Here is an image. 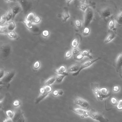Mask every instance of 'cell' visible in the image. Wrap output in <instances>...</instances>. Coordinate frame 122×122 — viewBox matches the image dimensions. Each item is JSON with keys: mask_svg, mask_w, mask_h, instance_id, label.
Returning a JSON list of instances; mask_svg holds the SVG:
<instances>
[{"mask_svg": "<svg viewBox=\"0 0 122 122\" xmlns=\"http://www.w3.org/2000/svg\"><path fill=\"white\" fill-rule=\"evenodd\" d=\"M53 95L55 96H56L58 95V90H54L53 92Z\"/></svg>", "mask_w": 122, "mask_h": 122, "instance_id": "cell-50", "label": "cell"}, {"mask_svg": "<svg viewBox=\"0 0 122 122\" xmlns=\"http://www.w3.org/2000/svg\"><path fill=\"white\" fill-rule=\"evenodd\" d=\"M11 52V48L10 46L5 45L0 48L1 56L3 59L8 58Z\"/></svg>", "mask_w": 122, "mask_h": 122, "instance_id": "cell-6", "label": "cell"}, {"mask_svg": "<svg viewBox=\"0 0 122 122\" xmlns=\"http://www.w3.org/2000/svg\"><path fill=\"white\" fill-rule=\"evenodd\" d=\"M75 24L76 26L78 28H80L81 25V22L79 20H76L75 22Z\"/></svg>", "mask_w": 122, "mask_h": 122, "instance_id": "cell-41", "label": "cell"}, {"mask_svg": "<svg viewBox=\"0 0 122 122\" xmlns=\"http://www.w3.org/2000/svg\"><path fill=\"white\" fill-rule=\"evenodd\" d=\"M7 25L9 31H13L15 28V24L13 21L11 20L8 22Z\"/></svg>", "mask_w": 122, "mask_h": 122, "instance_id": "cell-20", "label": "cell"}, {"mask_svg": "<svg viewBox=\"0 0 122 122\" xmlns=\"http://www.w3.org/2000/svg\"><path fill=\"white\" fill-rule=\"evenodd\" d=\"M6 22H7L11 21L13 18V14L11 9H10L7 12L6 14Z\"/></svg>", "mask_w": 122, "mask_h": 122, "instance_id": "cell-23", "label": "cell"}, {"mask_svg": "<svg viewBox=\"0 0 122 122\" xmlns=\"http://www.w3.org/2000/svg\"><path fill=\"white\" fill-rule=\"evenodd\" d=\"M74 101L76 104L83 107H87L89 105V103L87 101L78 97H75Z\"/></svg>", "mask_w": 122, "mask_h": 122, "instance_id": "cell-12", "label": "cell"}, {"mask_svg": "<svg viewBox=\"0 0 122 122\" xmlns=\"http://www.w3.org/2000/svg\"><path fill=\"white\" fill-rule=\"evenodd\" d=\"M58 95H62L64 93L63 91L62 90H58Z\"/></svg>", "mask_w": 122, "mask_h": 122, "instance_id": "cell-51", "label": "cell"}, {"mask_svg": "<svg viewBox=\"0 0 122 122\" xmlns=\"http://www.w3.org/2000/svg\"><path fill=\"white\" fill-rule=\"evenodd\" d=\"M98 10V12L101 16L104 19L110 16L115 13L116 10V6L112 1H106Z\"/></svg>", "mask_w": 122, "mask_h": 122, "instance_id": "cell-1", "label": "cell"}, {"mask_svg": "<svg viewBox=\"0 0 122 122\" xmlns=\"http://www.w3.org/2000/svg\"><path fill=\"white\" fill-rule=\"evenodd\" d=\"M40 66V62L39 61H37L34 63L33 65V67L34 69H37Z\"/></svg>", "mask_w": 122, "mask_h": 122, "instance_id": "cell-40", "label": "cell"}, {"mask_svg": "<svg viewBox=\"0 0 122 122\" xmlns=\"http://www.w3.org/2000/svg\"><path fill=\"white\" fill-rule=\"evenodd\" d=\"M42 34L43 36H47L49 35V32L48 30H45L43 31Z\"/></svg>", "mask_w": 122, "mask_h": 122, "instance_id": "cell-47", "label": "cell"}, {"mask_svg": "<svg viewBox=\"0 0 122 122\" xmlns=\"http://www.w3.org/2000/svg\"><path fill=\"white\" fill-rule=\"evenodd\" d=\"M0 31L1 33L7 34L9 32L8 29L7 25H0Z\"/></svg>", "mask_w": 122, "mask_h": 122, "instance_id": "cell-24", "label": "cell"}, {"mask_svg": "<svg viewBox=\"0 0 122 122\" xmlns=\"http://www.w3.org/2000/svg\"><path fill=\"white\" fill-rule=\"evenodd\" d=\"M15 74V72L14 71L8 72L5 74L4 76L0 79V83L4 84L9 83L13 79Z\"/></svg>", "mask_w": 122, "mask_h": 122, "instance_id": "cell-8", "label": "cell"}, {"mask_svg": "<svg viewBox=\"0 0 122 122\" xmlns=\"http://www.w3.org/2000/svg\"><path fill=\"white\" fill-rule=\"evenodd\" d=\"M91 86L94 94L97 99L99 101L102 100L104 98L108 97L110 95V94H108L106 95L103 94L100 91L99 84L98 83H91Z\"/></svg>", "mask_w": 122, "mask_h": 122, "instance_id": "cell-3", "label": "cell"}, {"mask_svg": "<svg viewBox=\"0 0 122 122\" xmlns=\"http://www.w3.org/2000/svg\"><path fill=\"white\" fill-rule=\"evenodd\" d=\"M6 22V15L4 14L2 15L0 17V24H3Z\"/></svg>", "mask_w": 122, "mask_h": 122, "instance_id": "cell-35", "label": "cell"}, {"mask_svg": "<svg viewBox=\"0 0 122 122\" xmlns=\"http://www.w3.org/2000/svg\"><path fill=\"white\" fill-rule=\"evenodd\" d=\"M3 122H13L12 119L8 117L4 119Z\"/></svg>", "mask_w": 122, "mask_h": 122, "instance_id": "cell-49", "label": "cell"}, {"mask_svg": "<svg viewBox=\"0 0 122 122\" xmlns=\"http://www.w3.org/2000/svg\"><path fill=\"white\" fill-rule=\"evenodd\" d=\"M111 102L112 103L113 105H116L117 103V100L114 97H112L111 99Z\"/></svg>", "mask_w": 122, "mask_h": 122, "instance_id": "cell-43", "label": "cell"}, {"mask_svg": "<svg viewBox=\"0 0 122 122\" xmlns=\"http://www.w3.org/2000/svg\"><path fill=\"white\" fill-rule=\"evenodd\" d=\"M56 80V76H52L46 80L44 82L45 86H50L53 84Z\"/></svg>", "mask_w": 122, "mask_h": 122, "instance_id": "cell-21", "label": "cell"}, {"mask_svg": "<svg viewBox=\"0 0 122 122\" xmlns=\"http://www.w3.org/2000/svg\"><path fill=\"white\" fill-rule=\"evenodd\" d=\"M108 25L109 28L111 30H115L116 29L115 28V23L113 17H112L109 21Z\"/></svg>", "mask_w": 122, "mask_h": 122, "instance_id": "cell-22", "label": "cell"}, {"mask_svg": "<svg viewBox=\"0 0 122 122\" xmlns=\"http://www.w3.org/2000/svg\"><path fill=\"white\" fill-rule=\"evenodd\" d=\"M13 122H26V120L23 112L20 110H17L12 119Z\"/></svg>", "mask_w": 122, "mask_h": 122, "instance_id": "cell-7", "label": "cell"}, {"mask_svg": "<svg viewBox=\"0 0 122 122\" xmlns=\"http://www.w3.org/2000/svg\"><path fill=\"white\" fill-rule=\"evenodd\" d=\"M94 17L92 9L89 6L85 11L84 17V27H87L92 20Z\"/></svg>", "mask_w": 122, "mask_h": 122, "instance_id": "cell-4", "label": "cell"}, {"mask_svg": "<svg viewBox=\"0 0 122 122\" xmlns=\"http://www.w3.org/2000/svg\"><path fill=\"white\" fill-rule=\"evenodd\" d=\"M41 20V19L38 16H36L33 22L36 23H39L40 21Z\"/></svg>", "mask_w": 122, "mask_h": 122, "instance_id": "cell-44", "label": "cell"}, {"mask_svg": "<svg viewBox=\"0 0 122 122\" xmlns=\"http://www.w3.org/2000/svg\"><path fill=\"white\" fill-rule=\"evenodd\" d=\"M7 34L10 38H15L17 36V35L16 33L13 31H9Z\"/></svg>", "mask_w": 122, "mask_h": 122, "instance_id": "cell-30", "label": "cell"}, {"mask_svg": "<svg viewBox=\"0 0 122 122\" xmlns=\"http://www.w3.org/2000/svg\"><path fill=\"white\" fill-rule=\"evenodd\" d=\"M100 91L101 93L104 95H106L108 94V90L106 88H102L100 89Z\"/></svg>", "mask_w": 122, "mask_h": 122, "instance_id": "cell-36", "label": "cell"}, {"mask_svg": "<svg viewBox=\"0 0 122 122\" xmlns=\"http://www.w3.org/2000/svg\"><path fill=\"white\" fill-rule=\"evenodd\" d=\"M52 88L50 86H46L40 89V94L36 99L35 103L37 104L45 98L49 93L52 91Z\"/></svg>", "mask_w": 122, "mask_h": 122, "instance_id": "cell-2", "label": "cell"}, {"mask_svg": "<svg viewBox=\"0 0 122 122\" xmlns=\"http://www.w3.org/2000/svg\"><path fill=\"white\" fill-rule=\"evenodd\" d=\"M20 102L18 100H15L13 102V106L15 107H17L20 105Z\"/></svg>", "mask_w": 122, "mask_h": 122, "instance_id": "cell-39", "label": "cell"}, {"mask_svg": "<svg viewBox=\"0 0 122 122\" xmlns=\"http://www.w3.org/2000/svg\"><path fill=\"white\" fill-rule=\"evenodd\" d=\"M89 117L99 122H108V120L105 118L102 114L98 113L90 112Z\"/></svg>", "mask_w": 122, "mask_h": 122, "instance_id": "cell-9", "label": "cell"}, {"mask_svg": "<svg viewBox=\"0 0 122 122\" xmlns=\"http://www.w3.org/2000/svg\"><path fill=\"white\" fill-rule=\"evenodd\" d=\"M79 40L78 38H75L72 41L71 43V45L73 48L77 47L79 43Z\"/></svg>", "mask_w": 122, "mask_h": 122, "instance_id": "cell-26", "label": "cell"}, {"mask_svg": "<svg viewBox=\"0 0 122 122\" xmlns=\"http://www.w3.org/2000/svg\"><path fill=\"white\" fill-rule=\"evenodd\" d=\"M71 110L85 117L89 116L90 112L86 110L79 108H71Z\"/></svg>", "mask_w": 122, "mask_h": 122, "instance_id": "cell-11", "label": "cell"}, {"mask_svg": "<svg viewBox=\"0 0 122 122\" xmlns=\"http://www.w3.org/2000/svg\"><path fill=\"white\" fill-rule=\"evenodd\" d=\"M117 108L119 110H122V100H120L117 106Z\"/></svg>", "mask_w": 122, "mask_h": 122, "instance_id": "cell-38", "label": "cell"}, {"mask_svg": "<svg viewBox=\"0 0 122 122\" xmlns=\"http://www.w3.org/2000/svg\"><path fill=\"white\" fill-rule=\"evenodd\" d=\"M20 3L24 11L26 12L29 8V3L26 1L23 0L20 1Z\"/></svg>", "mask_w": 122, "mask_h": 122, "instance_id": "cell-19", "label": "cell"}, {"mask_svg": "<svg viewBox=\"0 0 122 122\" xmlns=\"http://www.w3.org/2000/svg\"><path fill=\"white\" fill-rule=\"evenodd\" d=\"M11 10L13 15L12 19H13L15 16L20 11L21 7L19 5H15L13 7Z\"/></svg>", "mask_w": 122, "mask_h": 122, "instance_id": "cell-16", "label": "cell"}, {"mask_svg": "<svg viewBox=\"0 0 122 122\" xmlns=\"http://www.w3.org/2000/svg\"><path fill=\"white\" fill-rule=\"evenodd\" d=\"M115 63V67L117 72L120 71L122 68V53H120L118 55Z\"/></svg>", "mask_w": 122, "mask_h": 122, "instance_id": "cell-10", "label": "cell"}, {"mask_svg": "<svg viewBox=\"0 0 122 122\" xmlns=\"http://www.w3.org/2000/svg\"><path fill=\"white\" fill-rule=\"evenodd\" d=\"M80 66L79 64L77 63L72 64L68 67V71L70 72H76L79 70Z\"/></svg>", "mask_w": 122, "mask_h": 122, "instance_id": "cell-14", "label": "cell"}, {"mask_svg": "<svg viewBox=\"0 0 122 122\" xmlns=\"http://www.w3.org/2000/svg\"><path fill=\"white\" fill-rule=\"evenodd\" d=\"M66 76L65 75H59L56 76V81L58 82H61L64 77Z\"/></svg>", "mask_w": 122, "mask_h": 122, "instance_id": "cell-29", "label": "cell"}, {"mask_svg": "<svg viewBox=\"0 0 122 122\" xmlns=\"http://www.w3.org/2000/svg\"><path fill=\"white\" fill-rule=\"evenodd\" d=\"M31 29L32 31L35 33H37L40 30L38 26L33 25Z\"/></svg>", "mask_w": 122, "mask_h": 122, "instance_id": "cell-32", "label": "cell"}, {"mask_svg": "<svg viewBox=\"0 0 122 122\" xmlns=\"http://www.w3.org/2000/svg\"><path fill=\"white\" fill-rule=\"evenodd\" d=\"M115 20L119 25H122V10L119 11L116 17Z\"/></svg>", "mask_w": 122, "mask_h": 122, "instance_id": "cell-18", "label": "cell"}, {"mask_svg": "<svg viewBox=\"0 0 122 122\" xmlns=\"http://www.w3.org/2000/svg\"><path fill=\"white\" fill-rule=\"evenodd\" d=\"M72 53V51L69 50L66 52L65 56L66 58H68L70 57L71 56Z\"/></svg>", "mask_w": 122, "mask_h": 122, "instance_id": "cell-37", "label": "cell"}, {"mask_svg": "<svg viewBox=\"0 0 122 122\" xmlns=\"http://www.w3.org/2000/svg\"><path fill=\"white\" fill-rule=\"evenodd\" d=\"M5 112L8 117L12 119L13 117L15 114V113L11 110H7Z\"/></svg>", "mask_w": 122, "mask_h": 122, "instance_id": "cell-25", "label": "cell"}, {"mask_svg": "<svg viewBox=\"0 0 122 122\" xmlns=\"http://www.w3.org/2000/svg\"><path fill=\"white\" fill-rule=\"evenodd\" d=\"M63 22H66L67 19L70 17L68 8L66 7L64 8V11L62 14Z\"/></svg>", "mask_w": 122, "mask_h": 122, "instance_id": "cell-17", "label": "cell"}, {"mask_svg": "<svg viewBox=\"0 0 122 122\" xmlns=\"http://www.w3.org/2000/svg\"><path fill=\"white\" fill-rule=\"evenodd\" d=\"M116 34L114 31H110L104 40L105 43H108L112 40L115 37Z\"/></svg>", "mask_w": 122, "mask_h": 122, "instance_id": "cell-13", "label": "cell"}, {"mask_svg": "<svg viewBox=\"0 0 122 122\" xmlns=\"http://www.w3.org/2000/svg\"><path fill=\"white\" fill-rule=\"evenodd\" d=\"M120 89V88L119 86H118L116 85L114 87L113 90L114 92H118Z\"/></svg>", "mask_w": 122, "mask_h": 122, "instance_id": "cell-46", "label": "cell"}, {"mask_svg": "<svg viewBox=\"0 0 122 122\" xmlns=\"http://www.w3.org/2000/svg\"><path fill=\"white\" fill-rule=\"evenodd\" d=\"M101 58V57H99L97 59L93 60H89L85 61L80 65L79 70L76 72L73 73L72 76H75L78 75L82 69L91 66L96 61L100 59Z\"/></svg>", "mask_w": 122, "mask_h": 122, "instance_id": "cell-5", "label": "cell"}, {"mask_svg": "<svg viewBox=\"0 0 122 122\" xmlns=\"http://www.w3.org/2000/svg\"><path fill=\"white\" fill-rule=\"evenodd\" d=\"M55 71L56 73L59 75H65L66 76H67L69 75L68 73L65 72L61 71L59 70L58 68L56 69L55 70Z\"/></svg>", "mask_w": 122, "mask_h": 122, "instance_id": "cell-33", "label": "cell"}, {"mask_svg": "<svg viewBox=\"0 0 122 122\" xmlns=\"http://www.w3.org/2000/svg\"><path fill=\"white\" fill-rule=\"evenodd\" d=\"M82 53L84 56H87L91 60L93 59V57L92 56L90 55V52L88 51L85 50L82 52Z\"/></svg>", "mask_w": 122, "mask_h": 122, "instance_id": "cell-27", "label": "cell"}, {"mask_svg": "<svg viewBox=\"0 0 122 122\" xmlns=\"http://www.w3.org/2000/svg\"><path fill=\"white\" fill-rule=\"evenodd\" d=\"M0 79H2L4 76L5 75V72L4 70L2 69H0Z\"/></svg>", "mask_w": 122, "mask_h": 122, "instance_id": "cell-48", "label": "cell"}, {"mask_svg": "<svg viewBox=\"0 0 122 122\" xmlns=\"http://www.w3.org/2000/svg\"><path fill=\"white\" fill-rule=\"evenodd\" d=\"M36 17L34 13L31 12L29 13L26 16L25 22L32 23L33 22Z\"/></svg>", "mask_w": 122, "mask_h": 122, "instance_id": "cell-15", "label": "cell"}, {"mask_svg": "<svg viewBox=\"0 0 122 122\" xmlns=\"http://www.w3.org/2000/svg\"><path fill=\"white\" fill-rule=\"evenodd\" d=\"M73 54L75 55H76L81 52V51L77 47L73 48L72 50Z\"/></svg>", "mask_w": 122, "mask_h": 122, "instance_id": "cell-31", "label": "cell"}, {"mask_svg": "<svg viewBox=\"0 0 122 122\" xmlns=\"http://www.w3.org/2000/svg\"><path fill=\"white\" fill-rule=\"evenodd\" d=\"M90 31L89 29L87 27H85L83 30V32L84 34L87 35L88 34Z\"/></svg>", "mask_w": 122, "mask_h": 122, "instance_id": "cell-42", "label": "cell"}, {"mask_svg": "<svg viewBox=\"0 0 122 122\" xmlns=\"http://www.w3.org/2000/svg\"><path fill=\"white\" fill-rule=\"evenodd\" d=\"M71 1H72L71 0H66V1H67V5H69L70 2Z\"/></svg>", "mask_w": 122, "mask_h": 122, "instance_id": "cell-52", "label": "cell"}, {"mask_svg": "<svg viewBox=\"0 0 122 122\" xmlns=\"http://www.w3.org/2000/svg\"><path fill=\"white\" fill-rule=\"evenodd\" d=\"M84 56L82 52H81L76 55L75 59H76L77 60H80L82 59Z\"/></svg>", "mask_w": 122, "mask_h": 122, "instance_id": "cell-34", "label": "cell"}, {"mask_svg": "<svg viewBox=\"0 0 122 122\" xmlns=\"http://www.w3.org/2000/svg\"><path fill=\"white\" fill-rule=\"evenodd\" d=\"M89 6L88 5L84 3H80V4L79 6L80 8L84 11H85Z\"/></svg>", "mask_w": 122, "mask_h": 122, "instance_id": "cell-28", "label": "cell"}, {"mask_svg": "<svg viewBox=\"0 0 122 122\" xmlns=\"http://www.w3.org/2000/svg\"><path fill=\"white\" fill-rule=\"evenodd\" d=\"M59 70L61 71L65 72L66 70V67L64 65L61 66L59 68H58Z\"/></svg>", "mask_w": 122, "mask_h": 122, "instance_id": "cell-45", "label": "cell"}, {"mask_svg": "<svg viewBox=\"0 0 122 122\" xmlns=\"http://www.w3.org/2000/svg\"><path fill=\"white\" fill-rule=\"evenodd\" d=\"M120 76L122 78V71L120 73Z\"/></svg>", "mask_w": 122, "mask_h": 122, "instance_id": "cell-53", "label": "cell"}]
</instances>
